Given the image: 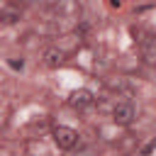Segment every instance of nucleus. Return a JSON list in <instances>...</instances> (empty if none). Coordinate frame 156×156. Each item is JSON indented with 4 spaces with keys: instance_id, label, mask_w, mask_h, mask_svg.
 <instances>
[{
    "instance_id": "obj_2",
    "label": "nucleus",
    "mask_w": 156,
    "mask_h": 156,
    "mask_svg": "<svg viewBox=\"0 0 156 156\" xmlns=\"http://www.w3.org/2000/svg\"><path fill=\"white\" fill-rule=\"evenodd\" d=\"M54 141H56L58 149H73V146L78 144V132L71 129V127L58 124V127L54 129Z\"/></svg>"
},
{
    "instance_id": "obj_1",
    "label": "nucleus",
    "mask_w": 156,
    "mask_h": 156,
    "mask_svg": "<svg viewBox=\"0 0 156 156\" xmlns=\"http://www.w3.org/2000/svg\"><path fill=\"white\" fill-rule=\"evenodd\" d=\"M112 119H115V124H122V127L132 124V122L136 119L134 105H132V102H117V105L112 107Z\"/></svg>"
},
{
    "instance_id": "obj_4",
    "label": "nucleus",
    "mask_w": 156,
    "mask_h": 156,
    "mask_svg": "<svg viewBox=\"0 0 156 156\" xmlns=\"http://www.w3.org/2000/svg\"><path fill=\"white\" fill-rule=\"evenodd\" d=\"M44 63H46L49 68H58V66L63 63V51L56 49V46L46 49V51H44Z\"/></svg>"
},
{
    "instance_id": "obj_6",
    "label": "nucleus",
    "mask_w": 156,
    "mask_h": 156,
    "mask_svg": "<svg viewBox=\"0 0 156 156\" xmlns=\"http://www.w3.org/2000/svg\"><path fill=\"white\" fill-rule=\"evenodd\" d=\"M20 20V10H15V7H2L0 10V22L2 24H15Z\"/></svg>"
},
{
    "instance_id": "obj_3",
    "label": "nucleus",
    "mask_w": 156,
    "mask_h": 156,
    "mask_svg": "<svg viewBox=\"0 0 156 156\" xmlns=\"http://www.w3.org/2000/svg\"><path fill=\"white\" fill-rule=\"evenodd\" d=\"M90 102H93V93H90V90H85V88H80V90L71 93V98H68V105H71V107H76V110H83V107H88Z\"/></svg>"
},
{
    "instance_id": "obj_7",
    "label": "nucleus",
    "mask_w": 156,
    "mask_h": 156,
    "mask_svg": "<svg viewBox=\"0 0 156 156\" xmlns=\"http://www.w3.org/2000/svg\"><path fill=\"white\" fill-rule=\"evenodd\" d=\"M24 156H34V154H24Z\"/></svg>"
},
{
    "instance_id": "obj_5",
    "label": "nucleus",
    "mask_w": 156,
    "mask_h": 156,
    "mask_svg": "<svg viewBox=\"0 0 156 156\" xmlns=\"http://www.w3.org/2000/svg\"><path fill=\"white\" fill-rule=\"evenodd\" d=\"M139 44H141L144 58H146V61H154V58H156V39H154L151 34H144V39H139Z\"/></svg>"
}]
</instances>
